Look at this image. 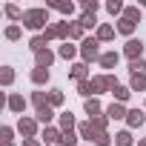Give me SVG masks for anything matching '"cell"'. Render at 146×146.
I'll return each instance as SVG.
<instances>
[{"instance_id": "6da1fadb", "label": "cell", "mask_w": 146, "mask_h": 146, "mask_svg": "<svg viewBox=\"0 0 146 146\" xmlns=\"http://www.w3.org/2000/svg\"><path fill=\"white\" fill-rule=\"evenodd\" d=\"M23 26H29V29H43L46 26V9H29L26 15H23Z\"/></svg>"}, {"instance_id": "7a4b0ae2", "label": "cell", "mask_w": 146, "mask_h": 146, "mask_svg": "<svg viewBox=\"0 0 146 146\" xmlns=\"http://www.w3.org/2000/svg\"><path fill=\"white\" fill-rule=\"evenodd\" d=\"M80 46H83L80 52H83V57H86V60H100V57H103V54H100V49H98V46H100V40H98V37H86Z\"/></svg>"}, {"instance_id": "3957f363", "label": "cell", "mask_w": 146, "mask_h": 146, "mask_svg": "<svg viewBox=\"0 0 146 146\" xmlns=\"http://www.w3.org/2000/svg\"><path fill=\"white\" fill-rule=\"evenodd\" d=\"M123 52H126V57H132V60H140V54H143V43L132 37V40L126 43V49H123Z\"/></svg>"}, {"instance_id": "277c9868", "label": "cell", "mask_w": 146, "mask_h": 146, "mask_svg": "<svg viewBox=\"0 0 146 146\" xmlns=\"http://www.w3.org/2000/svg\"><path fill=\"white\" fill-rule=\"evenodd\" d=\"M17 129H20L26 137H35V132H37V120H32V117H20Z\"/></svg>"}, {"instance_id": "5b68a950", "label": "cell", "mask_w": 146, "mask_h": 146, "mask_svg": "<svg viewBox=\"0 0 146 146\" xmlns=\"http://www.w3.org/2000/svg\"><path fill=\"white\" fill-rule=\"evenodd\" d=\"M35 60H37V69H49V66H52V60H54V54H52L49 49H43V52H37V54H35Z\"/></svg>"}, {"instance_id": "8992f818", "label": "cell", "mask_w": 146, "mask_h": 146, "mask_svg": "<svg viewBox=\"0 0 146 146\" xmlns=\"http://www.w3.org/2000/svg\"><path fill=\"white\" fill-rule=\"evenodd\" d=\"M126 115H129V112L123 109V103H112V106L106 109V117H109V120H120V117H126Z\"/></svg>"}, {"instance_id": "52a82bcc", "label": "cell", "mask_w": 146, "mask_h": 146, "mask_svg": "<svg viewBox=\"0 0 146 146\" xmlns=\"http://www.w3.org/2000/svg\"><path fill=\"white\" fill-rule=\"evenodd\" d=\"M143 120H146V117H143L140 109H132V112L126 115V123H129V126H143Z\"/></svg>"}, {"instance_id": "ba28073f", "label": "cell", "mask_w": 146, "mask_h": 146, "mask_svg": "<svg viewBox=\"0 0 146 146\" xmlns=\"http://www.w3.org/2000/svg\"><path fill=\"white\" fill-rule=\"evenodd\" d=\"M100 66H103V69H115V66H117V52H106V54L100 57Z\"/></svg>"}, {"instance_id": "9c48e42d", "label": "cell", "mask_w": 146, "mask_h": 146, "mask_svg": "<svg viewBox=\"0 0 146 146\" xmlns=\"http://www.w3.org/2000/svg\"><path fill=\"white\" fill-rule=\"evenodd\" d=\"M60 129H63V132H72V129H75V117H72V112H63V115H60Z\"/></svg>"}, {"instance_id": "30bf717a", "label": "cell", "mask_w": 146, "mask_h": 146, "mask_svg": "<svg viewBox=\"0 0 146 146\" xmlns=\"http://www.w3.org/2000/svg\"><path fill=\"white\" fill-rule=\"evenodd\" d=\"M86 75H89V69H86V63H78V66H72V78H78L80 83L86 80Z\"/></svg>"}, {"instance_id": "8fae6325", "label": "cell", "mask_w": 146, "mask_h": 146, "mask_svg": "<svg viewBox=\"0 0 146 146\" xmlns=\"http://www.w3.org/2000/svg\"><path fill=\"white\" fill-rule=\"evenodd\" d=\"M46 43H49V40H46L43 35H37V37H32V43H29V49H32V52L37 54V52H43V49H46Z\"/></svg>"}, {"instance_id": "7c38bea8", "label": "cell", "mask_w": 146, "mask_h": 146, "mask_svg": "<svg viewBox=\"0 0 146 146\" xmlns=\"http://www.w3.org/2000/svg\"><path fill=\"white\" fill-rule=\"evenodd\" d=\"M78 89H80V95H86V98H89V95H100V92H98V86H95V80H83Z\"/></svg>"}, {"instance_id": "4fadbf2b", "label": "cell", "mask_w": 146, "mask_h": 146, "mask_svg": "<svg viewBox=\"0 0 146 146\" xmlns=\"http://www.w3.org/2000/svg\"><path fill=\"white\" fill-rule=\"evenodd\" d=\"M9 109H12V112H23V109H26V100H23L20 95H12V98H9Z\"/></svg>"}, {"instance_id": "5bb4252c", "label": "cell", "mask_w": 146, "mask_h": 146, "mask_svg": "<svg viewBox=\"0 0 146 146\" xmlns=\"http://www.w3.org/2000/svg\"><path fill=\"white\" fill-rule=\"evenodd\" d=\"M132 92H143L146 89V75H132Z\"/></svg>"}, {"instance_id": "9a60e30c", "label": "cell", "mask_w": 146, "mask_h": 146, "mask_svg": "<svg viewBox=\"0 0 146 146\" xmlns=\"http://www.w3.org/2000/svg\"><path fill=\"white\" fill-rule=\"evenodd\" d=\"M95 126H92V120L89 123H80V137H86V140H95Z\"/></svg>"}, {"instance_id": "2e32d148", "label": "cell", "mask_w": 146, "mask_h": 146, "mask_svg": "<svg viewBox=\"0 0 146 146\" xmlns=\"http://www.w3.org/2000/svg\"><path fill=\"white\" fill-rule=\"evenodd\" d=\"M60 137H63V135H60L57 129H43V140H46V143H60Z\"/></svg>"}, {"instance_id": "e0dca14e", "label": "cell", "mask_w": 146, "mask_h": 146, "mask_svg": "<svg viewBox=\"0 0 146 146\" xmlns=\"http://www.w3.org/2000/svg\"><path fill=\"white\" fill-rule=\"evenodd\" d=\"M32 103H35L37 109H43V106H52V103H49V98H46L43 92H35V95H32Z\"/></svg>"}, {"instance_id": "ac0fdd59", "label": "cell", "mask_w": 146, "mask_h": 146, "mask_svg": "<svg viewBox=\"0 0 146 146\" xmlns=\"http://www.w3.org/2000/svg\"><path fill=\"white\" fill-rule=\"evenodd\" d=\"M54 117V112H52V106H43V109H37V120L40 123H49Z\"/></svg>"}, {"instance_id": "d6986e66", "label": "cell", "mask_w": 146, "mask_h": 146, "mask_svg": "<svg viewBox=\"0 0 146 146\" xmlns=\"http://www.w3.org/2000/svg\"><path fill=\"white\" fill-rule=\"evenodd\" d=\"M115 143L117 146H132V132H117L115 135Z\"/></svg>"}, {"instance_id": "ffe728a7", "label": "cell", "mask_w": 146, "mask_h": 146, "mask_svg": "<svg viewBox=\"0 0 146 146\" xmlns=\"http://www.w3.org/2000/svg\"><path fill=\"white\" fill-rule=\"evenodd\" d=\"M32 80H35V83H46V80H49V69H35V72H32Z\"/></svg>"}, {"instance_id": "44dd1931", "label": "cell", "mask_w": 146, "mask_h": 146, "mask_svg": "<svg viewBox=\"0 0 146 146\" xmlns=\"http://www.w3.org/2000/svg\"><path fill=\"white\" fill-rule=\"evenodd\" d=\"M117 32H120V35H132V32H135V23H132V20H126V17H123V20H120V23H117Z\"/></svg>"}, {"instance_id": "7402d4cb", "label": "cell", "mask_w": 146, "mask_h": 146, "mask_svg": "<svg viewBox=\"0 0 146 146\" xmlns=\"http://www.w3.org/2000/svg\"><path fill=\"white\" fill-rule=\"evenodd\" d=\"M112 37H115V29L112 26H100L98 29V40H112Z\"/></svg>"}, {"instance_id": "603a6c76", "label": "cell", "mask_w": 146, "mask_h": 146, "mask_svg": "<svg viewBox=\"0 0 146 146\" xmlns=\"http://www.w3.org/2000/svg\"><path fill=\"white\" fill-rule=\"evenodd\" d=\"M75 143H78V135H75V132H63L60 146H75Z\"/></svg>"}, {"instance_id": "cb8c5ba5", "label": "cell", "mask_w": 146, "mask_h": 146, "mask_svg": "<svg viewBox=\"0 0 146 146\" xmlns=\"http://www.w3.org/2000/svg\"><path fill=\"white\" fill-rule=\"evenodd\" d=\"M129 95H132V89H126V86H115V98H117V103H123Z\"/></svg>"}, {"instance_id": "d4e9b609", "label": "cell", "mask_w": 146, "mask_h": 146, "mask_svg": "<svg viewBox=\"0 0 146 146\" xmlns=\"http://www.w3.org/2000/svg\"><path fill=\"white\" fill-rule=\"evenodd\" d=\"M86 112H89L92 117H98V115H100V103H98L95 98H92V100H86Z\"/></svg>"}, {"instance_id": "484cf974", "label": "cell", "mask_w": 146, "mask_h": 146, "mask_svg": "<svg viewBox=\"0 0 146 146\" xmlns=\"http://www.w3.org/2000/svg\"><path fill=\"white\" fill-rule=\"evenodd\" d=\"M80 35H83V26H80V23H69V37H72V40H78Z\"/></svg>"}, {"instance_id": "4316f807", "label": "cell", "mask_w": 146, "mask_h": 146, "mask_svg": "<svg viewBox=\"0 0 146 146\" xmlns=\"http://www.w3.org/2000/svg\"><path fill=\"white\" fill-rule=\"evenodd\" d=\"M75 52H78V49H75V46H69V40L60 46V57H66V60H69V57H75Z\"/></svg>"}, {"instance_id": "83f0119b", "label": "cell", "mask_w": 146, "mask_h": 146, "mask_svg": "<svg viewBox=\"0 0 146 146\" xmlns=\"http://www.w3.org/2000/svg\"><path fill=\"white\" fill-rule=\"evenodd\" d=\"M129 69H132V75H143V69H146L143 57H140V60H132V63H129Z\"/></svg>"}, {"instance_id": "f1b7e54d", "label": "cell", "mask_w": 146, "mask_h": 146, "mask_svg": "<svg viewBox=\"0 0 146 146\" xmlns=\"http://www.w3.org/2000/svg\"><path fill=\"white\" fill-rule=\"evenodd\" d=\"M109 140H112V137H109L106 132H98V135H95V146H109Z\"/></svg>"}, {"instance_id": "f546056e", "label": "cell", "mask_w": 146, "mask_h": 146, "mask_svg": "<svg viewBox=\"0 0 146 146\" xmlns=\"http://www.w3.org/2000/svg\"><path fill=\"white\" fill-rule=\"evenodd\" d=\"M6 15H9V17H15V20H17V17L23 20V15H26V12H20L17 6H6Z\"/></svg>"}, {"instance_id": "4dcf8cb0", "label": "cell", "mask_w": 146, "mask_h": 146, "mask_svg": "<svg viewBox=\"0 0 146 146\" xmlns=\"http://www.w3.org/2000/svg\"><path fill=\"white\" fill-rule=\"evenodd\" d=\"M49 103L52 106H60L63 103V92H49Z\"/></svg>"}, {"instance_id": "1f68e13d", "label": "cell", "mask_w": 146, "mask_h": 146, "mask_svg": "<svg viewBox=\"0 0 146 146\" xmlns=\"http://www.w3.org/2000/svg\"><path fill=\"white\" fill-rule=\"evenodd\" d=\"M92 126L95 132H106V117H92Z\"/></svg>"}, {"instance_id": "d6a6232c", "label": "cell", "mask_w": 146, "mask_h": 146, "mask_svg": "<svg viewBox=\"0 0 146 146\" xmlns=\"http://www.w3.org/2000/svg\"><path fill=\"white\" fill-rule=\"evenodd\" d=\"M57 12H63V15H72V9H75V6H72V3H52Z\"/></svg>"}, {"instance_id": "836d02e7", "label": "cell", "mask_w": 146, "mask_h": 146, "mask_svg": "<svg viewBox=\"0 0 146 146\" xmlns=\"http://www.w3.org/2000/svg\"><path fill=\"white\" fill-rule=\"evenodd\" d=\"M78 23H80L83 29H89V26H95V15H83V17H80Z\"/></svg>"}, {"instance_id": "e575fe53", "label": "cell", "mask_w": 146, "mask_h": 146, "mask_svg": "<svg viewBox=\"0 0 146 146\" xmlns=\"http://www.w3.org/2000/svg\"><path fill=\"white\" fill-rule=\"evenodd\" d=\"M6 37H9V40H17V37H20V26H9V29H6Z\"/></svg>"}, {"instance_id": "d590c367", "label": "cell", "mask_w": 146, "mask_h": 146, "mask_svg": "<svg viewBox=\"0 0 146 146\" xmlns=\"http://www.w3.org/2000/svg\"><path fill=\"white\" fill-rule=\"evenodd\" d=\"M12 80H15V72H12V69H9V66H6V69H3V83H6V86H9V83H12Z\"/></svg>"}, {"instance_id": "8d00e7d4", "label": "cell", "mask_w": 146, "mask_h": 146, "mask_svg": "<svg viewBox=\"0 0 146 146\" xmlns=\"http://www.w3.org/2000/svg\"><path fill=\"white\" fill-rule=\"evenodd\" d=\"M83 9H86V15H95V12H98V3H95V0H86Z\"/></svg>"}, {"instance_id": "74e56055", "label": "cell", "mask_w": 146, "mask_h": 146, "mask_svg": "<svg viewBox=\"0 0 146 146\" xmlns=\"http://www.w3.org/2000/svg\"><path fill=\"white\" fill-rule=\"evenodd\" d=\"M137 17H140V9H126V20H132V23H135Z\"/></svg>"}, {"instance_id": "f35d334b", "label": "cell", "mask_w": 146, "mask_h": 146, "mask_svg": "<svg viewBox=\"0 0 146 146\" xmlns=\"http://www.w3.org/2000/svg\"><path fill=\"white\" fill-rule=\"evenodd\" d=\"M106 9H109V12H112V15H117V12H123V6H120V3H117V0H112V3H109V6H106Z\"/></svg>"}, {"instance_id": "ab89813d", "label": "cell", "mask_w": 146, "mask_h": 146, "mask_svg": "<svg viewBox=\"0 0 146 146\" xmlns=\"http://www.w3.org/2000/svg\"><path fill=\"white\" fill-rule=\"evenodd\" d=\"M0 135H3V140H6V143L12 140V129H9V126H3V132H0Z\"/></svg>"}, {"instance_id": "60d3db41", "label": "cell", "mask_w": 146, "mask_h": 146, "mask_svg": "<svg viewBox=\"0 0 146 146\" xmlns=\"http://www.w3.org/2000/svg\"><path fill=\"white\" fill-rule=\"evenodd\" d=\"M23 146H37V140H35V137H26V140H23Z\"/></svg>"}, {"instance_id": "b9f144b4", "label": "cell", "mask_w": 146, "mask_h": 146, "mask_svg": "<svg viewBox=\"0 0 146 146\" xmlns=\"http://www.w3.org/2000/svg\"><path fill=\"white\" fill-rule=\"evenodd\" d=\"M137 146H146V140H140V143H137Z\"/></svg>"}]
</instances>
